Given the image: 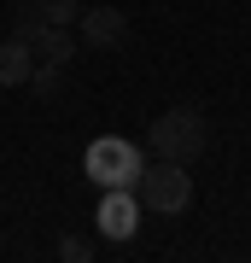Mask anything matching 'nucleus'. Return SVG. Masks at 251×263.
<instances>
[{"instance_id": "nucleus-1", "label": "nucleus", "mask_w": 251, "mask_h": 263, "mask_svg": "<svg viewBox=\"0 0 251 263\" xmlns=\"http://www.w3.org/2000/svg\"><path fill=\"white\" fill-rule=\"evenodd\" d=\"M205 146H210L205 111H193V105H169V111H158V123H152V152H158V158L193 164Z\"/></svg>"}, {"instance_id": "nucleus-2", "label": "nucleus", "mask_w": 251, "mask_h": 263, "mask_svg": "<svg viewBox=\"0 0 251 263\" xmlns=\"http://www.w3.org/2000/svg\"><path fill=\"white\" fill-rule=\"evenodd\" d=\"M134 199H140V211L181 216L187 205H193V176H187V164H176V158H152L146 170H140V181H134Z\"/></svg>"}, {"instance_id": "nucleus-3", "label": "nucleus", "mask_w": 251, "mask_h": 263, "mask_svg": "<svg viewBox=\"0 0 251 263\" xmlns=\"http://www.w3.org/2000/svg\"><path fill=\"white\" fill-rule=\"evenodd\" d=\"M88 181H100V187H134L140 181V170H146V152H140L134 141H117V135H105V141H93L88 146Z\"/></svg>"}, {"instance_id": "nucleus-4", "label": "nucleus", "mask_w": 251, "mask_h": 263, "mask_svg": "<svg viewBox=\"0 0 251 263\" xmlns=\"http://www.w3.org/2000/svg\"><path fill=\"white\" fill-rule=\"evenodd\" d=\"M93 228H100V240L129 246L134 228H140V199H134V187H105L100 211H93Z\"/></svg>"}, {"instance_id": "nucleus-5", "label": "nucleus", "mask_w": 251, "mask_h": 263, "mask_svg": "<svg viewBox=\"0 0 251 263\" xmlns=\"http://www.w3.org/2000/svg\"><path fill=\"white\" fill-rule=\"evenodd\" d=\"M70 29H76V41L93 47V53H111V47L129 41V18H123L117 6H82V18H76Z\"/></svg>"}, {"instance_id": "nucleus-6", "label": "nucleus", "mask_w": 251, "mask_h": 263, "mask_svg": "<svg viewBox=\"0 0 251 263\" xmlns=\"http://www.w3.org/2000/svg\"><path fill=\"white\" fill-rule=\"evenodd\" d=\"M29 70H35V47L18 41V35H6L0 41V88H24Z\"/></svg>"}, {"instance_id": "nucleus-7", "label": "nucleus", "mask_w": 251, "mask_h": 263, "mask_svg": "<svg viewBox=\"0 0 251 263\" xmlns=\"http://www.w3.org/2000/svg\"><path fill=\"white\" fill-rule=\"evenodd\" d=\"M29 47H35V59H41V65H70L82 41H76V29H65V24H47L41 35L29 41Z\"/></svg>"}, {"instance_id": "nucleus-8", "label": "nucleus", "mask_w": 251, "mask_h": 263, "mask_svg": "<svg viewBox=\"0 0 251 263\" xmlns=\"http://www.w3.org/2000/svg\"><path fill=\"white\" fill-rule=\"evenodd\" d=\"M29 94H35V100H59V88H65V65H41V59H35V70H29Z\"/></svg>"}, {"instance_id": "nucleus-9", "label": "nucleus", "mask_w": 251, "mask_h": 263, "mask_svg": "<svg viewBox=\"0 0 251 263\" xmlns=\"http://www.w3.org/2000/svg\"><path fill=\"white\" fill-rule=\"evenodd\" d=\"M47 29V18H41V0H18V12H12V35L18 41H35Z\"/></svg>"}, {"instance_id": "nucleus-10", "label": "nucleus", "mask_w": 251, "mask_h": 263, "mask_svg": "<svg viewBox=\"0 0 251 263\" xmlns=\"http://www.w3.org/2000/svg\"><path fill=\"white\" fill-rule=\"evenodd\" d=\"M41 18H47V24H65V29H70L76 18H82V0H41Z\"/></svg>"}, {"instance_id": "nucleus-11", "label": "nucleus", "mask_w": 251, "mask_h": 263, "mask_svg": "<svg viewBox=\"0 0 251 263\" xmlns=\"http://www.w3.org/2000/svg\"><path fill=\"white\" fill-rule=\"evenodd\" d=\"M59 257H65V263H88L93 257V240L88 234H59Z\"/></svg>"}]
</instances>
